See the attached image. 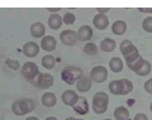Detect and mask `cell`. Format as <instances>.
Returning a JSON list of instances; mask_svg holds the SVG:
<instances>
[{
	"label": "cell",
	"mask_w": 152,
	"mask_h": 120,
	"mask_svg": "<svg viewBox=\"0 0 152 120\" xmlns=\"http://www.w3.org/2000/svg\"><path fill=\"white\" fill-rule=\"evenodd\" d=\"M35 106L36 104L33 100H31L29 97H26L13 102L12 105V110L15 116H23L25 114L32 112L35 109Z\"/></svg>",
	"instance_id": "6da1fadb"
},
{
	"label": "cell",
	"mask_w": 152,
	"mask_h": 120,
	"mask_svg": "<svg viewBox=\"0 0 152 120\" xmlns=\"http://www.w3.org/2000/svg\"><path fill=\"white\" fill-rule=\"evenodd\" d=\"M83 75L82 70L80 67L76 66H66L62 69L61 73V78L66 84L73 85L75 82L78 81Z\"/></svg>",
	"instance_id": "7a4b0ae2"
},
{
	"label": "cell",
	"mask_w": 152,
	"mask_h": 120,
	"mask_svg": "<svg viewBox=\"0 0 152 120\" xmlns=\"http://www.w3.org/2000/svg\"><path fill=\"white\" fill-rule=\"evenodd\" d=\"M109 105V97L104 92H97L94 96L92 100L93 111L96 114H102L106 113Z\"/></svg>",
	"instance_id": "3957f363"
},
{
	"label": "cell",
	"mask_w": 152,
	"mask_h": 120,
	"mask_svg": "<svg viewBox=\"0 0 152 120\" xmlns=\"http://www.w3.org/2000/svg\"><path fill=\"white\" fill-rule=\"evenodd\" d=\"M40 73L41 72L38 65L33 61L25 62L24 65L22 66V69H21V74H22L23 78L28 81H29L30 83H32L37 79Z\"/></svg>",
	"instance_id": "277c9868"
},
{
	"label": "cell",
	"mask_w": 152,
	"mask_h": 120,
	"mask_svg": "<svg viewBox=\"0 0 152 120\" xmlns=\"http://www.w3.org/2000/svg\"><path fill=\"white\" fill-rule=\"evenodd\" d=\"M54 83V77L48 73H40L39 76L31 84L37 86L41 89H48Z\"/></svg>",
	"instance_id": "5b68a950"
},
{
	"label": "cell",
	"mask_w": 152,
	"mask_h": 120,
	"mask_svg": "<svg viewBox=\"0 0 152 120\" xmlns=\"http://www.w3.org/2000/svg\"><path fill=\"white\" fill-rule=\"evenodd\" d=\"M90 78L93 81L96 83H102L108 79V70L102 65H96L93 67L90 72Z\"/></svg>",
	"instance_id": "8992f818"
},
{
	"label": "cell",
	"mask_w": 152,
	"mask_h": 120,
	"mask_svg": "<svg viewBox=\"0 0 152 120\" xmlns=\"http://www.w3.org/2000/svg\"><path fill=\"white\" fill-rule=\"evenodd\" d=\"M60 39L65 45H74L77 41V33L74 30L65 29L61 32Z\"/></svg>",
	"instance_id": "52a82bcc"
},
{
	"label": "cell",
	"mask_w": 152,
	"mask_h": 120,
	"mask_svg": "<svg viewBox=\"0 0 152 120\" xmlns=\"http://www.w3.org/2000/svg\"><path fill=\"white\" fill-rule=\"evenodd\" d=\"M125 60H126V62H127L128 67L133 72H135L136 70H137L139 67L143 64V62L145 61L144 58L140 55V53L134 54V55L130 56Z\"/></svg>",
	"instance_id": "ba28073f"
},
{
	"label": "cell",
	"mask_w": 152,
	"mask_h": 120,
	"mask_svg": "<svg viewBox=\"0 0 152 120\" xmlns=\"http://www.w3.org/2000/svg\"><path fill=\"white\" fill-rule=\"evenodd\" d=\"M119 48H120V52L124 56V58H127V57L136 53V52H139L138 48L129 40H124L121 43V45H120Z\"/></svg>",
	"instance_id": "9c48e42d"
},
{
	"label": "cell",
	"mask_w": 152,
	"mask_h": 120,
	"mask_svg": "<svg viewBox=\"0 0 152 120\" xmlns=\"http://www.w3.org/2000/svg\"><path fill=\"white\" fill-rule=\"evenodd\" d=\"M80 97L73 90H65L61 95V100L67 106H74L77 102Z\"/></svg>",
	"instance_id": "30bf717a"
},
{
	"label": "cell",
	"mask_w": 152,
	"mask_h": 120,
	"mask_svg": "<svg viewBox=\"0 0 152 120\" xmlns=\"http://www.w3.org/2000/svg\"><path fill=\"white\" fill-rule=\"evenodd\" d=\"M40 51V46L35 42H28L23 46V53L28 58H33L38 55Z\"/></svg>",
	"instance_id": "8fae6325"
},
{
	"label": "cell",
	"mask_w": 152,
	"mask_h": 120,
	"mask_svg": "<svg viewBox=\"0 0 152 120\" xmlns=\"http://www.w3.org/2000/svg\"><path fill=\"white\" fill-rule=\"evenodd\" d=\"M93 24L97 29L104 30L109 26V18L106 14H101V13L96 14L93 19Z\"/></svg>",
	"instance_id": "7c38bea8"
},
{
	"label": "cell",
	"mask_w": 152,
	"mask_h": 120,
	"mask_svg": "<svg viewBox=\"0 0 152 120\" xmlns=\"http://www.w3.org/2000/svg\"><path fill=\"white\" fill-rule=\"evenodd\" d=\"M73 109H74V111L80 114V116H85V114L88 113L89 112V104H88V100H86L85 97H80L78 98L77 102L75 104L74 106H73Z\"/></svg>",
	"instance_id": "4fadbf2b"
},
{
	"label": "cell",
	"mask_w": 152,
	"mask_h": 120,
	"mask_svg": "<svg viewBox=\"0 0 152 120\" xmlns=\"http://www.w3.org/2000/svg\"><path fill=\"white\" fill-rule=\"evenodd\" d=\"M133 90L132 82L128 79L118 80V93L119 96H126Z\"/></svg>",
	"instance_id": "5bb4252c"
},
{
	"label": "cell",
	"mask_w": 152,
	"mask_h": 120,
	"mask_svg": "<svg viewBox=\"0 0 152 120\" xmlns=\"http://www.w3.org/2000/svg\"><path fill=\"white\" fill-rule=\"evenodd\" d=\"M56 46H57V41L55 37H53V36H51V35L43 37V39L41 41V48L45 51L51 52L55 50Z\"/></svg>",
	"instance_id": "9a60e30c"
},
{
	"label": "cell",
	"mask_w": 152,
	"mask_h": 120,
	"mask_svg": "<svg viewBox=\"0 0 152 120\" xmlns=\"http://www.w3.org/2000/svg\"><path fill=\"white\" fill-rule=\"evenodd\" d=\"M93 37V29L90 26L84 25L77 30V39L81 42L90 41Z\"/></svg>",
	"instance_id": "2e32d148"
},
{
	"label": "cell",
	"mask_w": 152,
	"mask_h": 120,
	"mask_svg": "<svg viewBox=\"0 0 152 120\" xmlns=\"http://www.w3.org/2000/svg\"><path fill=\"white\" fill-rule=\"evenodd\" d=\"M41 102L45 107L51 108L56 105L57 103V97L56 95L52 92H46L45 93L41 98Z\"/></svg>",
	"instance_id": "e0dca14e"
},
{
	"label": "cell",
	"mask_w": 152,
	"mask_h": 120,
	"mask_svg": "<svg viewBox=\"0 0 152 120\" xmlns=\"http://www.w3.org/2000/svg\"><path fill=\"white\" fill-rule=\"evenodd\" d=\"M45 33V28L43 23L36 22L30 26V34L34 38H40L43 37Z\"/></svg>",
	"instance_id": "ac0fdd59"
},
{
	"label": "cell",
	"mask_w": 152,
	"mask_h": 120,
	"mask_svg": "<svg viewBox=\"0 0 152 120\" xmlns=\"http://www.w3.org/2000/svg\"><path fill=\"white\" fill-rule=\"evenodd\" d=\"M48 22L49 28L51 29L57 30V29H59L61 27L62 22H64V19H62V17L61 16V15H59V14L52 13V14L49 15Z\"/></svg>",
	"instance_id": "d6986e66"
},
{
	"label": "cell",
	"mask_w": 152,
	"mask_h": 120,
	"mask_svg": "<svg viewBox=\"0 0 152 120\" xmlns=\"http://www.w3.org/2000/svg\"><path fill=\"white\" fill-rule=\"evenodd\" d=\"M92 88V80L87 77H82L77 82V89L80 93H86Z\"/></svg>",
	"instance_id": "ffe728a7"
},
{
	"label": "cell",
	"mask_w": 152,
	"mask_h": 120,
	"mask_svg": "<svg viewBox=\"0 0 152 120\" xmlns=\"http://www.w3.org/2000/svg\"><path fill=\"white\" fill-rule=\"evenodd\" d=\"M127 30V24L123 20H117L112 26V31L115 35H123Z\"/></svg>",
	"instance_id": "44dd1931"
},
{
	"label": "cell",
	"mask_w": 152,
	"mask_h": 120,
	"mask_svg": "<svg viewBox=\"0 0 152 120\" xmlns=\"http://www.w3.org/2000/svg\"><path fill=\"white\" fill-rule=\"evenodd\" d=\"M109 66L113 72L120 73L123 70V67H124L123 61L121 60V58H119V57H113V58H112L111 61H110Z\"/></svg>",
	"instance_id": "7402d4cb"
},
{
	"label": "cell",
	"mask_w": 152,
	"mask_h": 120,
	"mask_svg": "<svg viewBox=\"0 0 152 120\" xmlns=\"http://www.w3.org/2000/svg\"><path fill=\"white\" fill-rule=\"evenodd\" d=\"M116 48L115 41L111 38H105L100 42V48L104 52H112Z\"/></svg>",
	"instance_id": "603a6c76"
},
{
	"label": "cell",
	"mask_w": 152,
	"mask_h": 120,
	"mask_svg": "<svg viewBox=\"0 0 152 120\" xmlns=\"http://www.w3.org/2000/svg\"><path fill=\"white\" fill-rule=\"evenodd\" d=\"M113 116L116 120H128L129 117V112L126 107H117L113 112Z\"/></svg>",
	"instance_id": "cb8c5ba5"
},
{
	"label": "cell",
	"mask_w": 152,
	"mask_h": 120,
	"mask_svg": "<svg viewBox=\"0 0 152 120\" xmlns=\"http://www.w3.org/2000/svg\"><path fill=\"white\" fill-rule=\"evenodd\" d=\"M151 71V64L148 61H145L143 62V64L141 65L139 68L135 71V73L137 74L138 76H141V77H145V76H148L149 75V73Z\"/></svg>",
	"instance_id": "d4e9b609"
},
{
	"label": "cell",
	"mask_w": 152,
	"mask_h": 120,
	"mask_svg": "<svg viewBox=\"0 0 152 120\" xmlns=\"http://www.w3.org/2000/svg\"><path fill=\"white\" fill-rule=\"evenodd\" d=\"M56 61L54 56L52 55H45L42 58V65H43L45 69H52L55 67Z\"/></svg>",
	"instance_id": "484cf974"
},
{
	"label": "cell",
	"mask_w": 152,
	"mask_h": 120,
	"mask_svg": "<svg viewBox=\"0 0 152 120\" xmlns=\"http://www.w3.org/2000/svg\"><path fill=\"white\" fill-rule=\"evenodd\" d=\"M97 46L94 43H87L84 48H83V52L89 56H94L97 54Z\"/></svg>",
	"instance_id": "4316f807"
},
{
	"label": "cell",
	"mask_w": 152,
	"mask_h": 120,
	"mask_svg": "<svg viewBox=\"0 0 152 120\" xmlns=\"http://www.w3.org/2000/svg\"><path fill=\"white\" fill-rule=\"evenodd\" d=\"M142 26L145 31L148 33H152V16L145 17L143 21Z\"/></svg>",
	"instance_id": "83f0119b"
},
{
	"label": "cell",
	"mask_w": 152,
	"mask_h": 120,
	"mask_svg": "<svg viewBox=\"0 0 152 120\" xmlns=\"http://www.w3.org/2000/svg\"><path fill=\"white\" fill-rule=\"evenodd\" d=\"M62 19H64V23L65 25H73L76 22V16H75V14L72 12H66L64 15Z\"/></svg>",
	"instance_id": "f1b7e54d"
},
{
	"label": "cell",
	"mask_w": 152,
	"mask_h": 120,
	"mask_svg": "<svg viewBox=\"0 0 152 120\" xmlns=\"http://www.w3.org/2000/svg\"><path fill=\"white\" fill-rule=\"evenodd\" d=\"M109 90L113 94V95L119 96V93H118V80H113L112 82H110Z\"/></svg>",
	"instance_id": "f546056e"
},
{
	"label": "cell",
	"mask_w": 152,
	"mask_h": 120,
	"mask_svg": "<svg viewBox=\"0 0 152 120\" xmlns=\"http://www.w3.org/2000/svg\"><path fill=\"white\" fill-rule=\"evenodd\" d=\"M6 64L7 65L10 67V68H12L13 70H18L19 69V67H20V64H19V61H15V60H7L6 61Z\"/></svg>",
	"instance_id": "4dcf8cb0"
},
{
	"label": "cell",
	"mask_w": 152,
	"mask_h": 120,
	"mask_svg": "<svg viewBox=\"0 0 152 120\" xmlns=\"http://www.w3.org/2000/svg\"><path fill=\"white\" fill-rule=\"evenodd\" d=\"M144 89L145 90V92H148V94H152V78L145 82Z\"/></svg>",
	"instance_id": "1f68e13d"
},
{
	"label": "cell",
	"mask_w": 152,
	"mask_h": 120,
	"mask_svg": "<svg viewBox=\"0 0 152 120\" xmlns=\"http://www.w3.org/2000/svg\"><path fill=\"white\" fill-rule=\"evenodd\" d=\"M133 120H148V116H146L145 113H140L136 114Z\"/></svg>",
	"instance_id": "d6a6232c"
},
{
	"label": "cell",
	"mask_w": 152,
	"mask_h": 120,
	"mask_svg": "<svg viewBox=\"0 0 152 120\" xmlns=\"http://www.w3.org/2000/svg\"><path fill=\"white\" fill-rule=\"evenodd\" d=\"M139 12H144V13H151L152 14V8H139Z\"/></svg>",
	"instance_id": "836d02e7"
},
{
	"label": "cell",
	"mask_w": 152,
	"mask_h": 120,
	"mask_svg": "<svg viewBox=\"0 0 152 120\" xmlns=\"http://www.w3.org/2000/svg\"><path fill=\"white\" fill-rule=\"evenodd\" d=\"M96 10L99 12V13H101V14H105L106 12H108L110 9L109 8H96Z\"/></svg>",
	"instance_id": "e575fe53"
},
{
	"label": "cell",
	"mask_w": 152,
	"mask_h": 120,
	"mask_svg": "<svg viewBox=\"0 0 152 120\" xmlns=\"http://www.w3.org/2000/svg\"><path fill=\"white\" fill-rule=\"evenodd\" d=\"M48 10L50 12H53V13H56L58 12H60L61 10V8H48Z\"/></svg>",
	"instance_id": "d590c367"
},
{
	"label": "cell",
	"mask_w": 152,
	"mask_h": 120,
	"mask_svg": "<svg viewBox=\"0 0 152 120\" xmlns=\"http://www.w3.org/2000/svg\"><path fill=\"white\" fill-rule=\"evenodd\" d=\"M26 120H39L37 117H35V116H29V117H28Z\"/></svg>",
	"instance_id": "8d00e7d4"
},
{
	"label": "cell",
	"mask_w": 152,
	"mask_h": 120,
	"mask_svg": "<svg viewBox=\"0 0 152 120\" xmlns=\"http://www.w3.org/2000/svg\"><path fill=\"white\" fill-rule=\"evenodd\" d=\"M45 120H58V119L54 116H48V118H45Z\"/></svg>",
	"instance_id": "74e56055"
},
{
	"label": "cell",
	"mask_w": 152,
	"mask_h": 120,
	"mask_svg": "<svg viewBox=\"0 0 152 120\" xmlns=\"http://www.w3.org/2000/svg\"><path fill=\"white\" fill-rule=\"evenodd\" d=\"M65 120H77L75 117H68V118H66Z\"/></svg>",
	"instance_id": "f35d334b"
},
{
	"label": "cell",
	"mask_w": 152,
	"mask_h": 120,
	"mask_svg": "<svg viewBox=\"0 0 152 120\" xmlns=\"http://www.w3.org/2000/svg\"><path fill=\"white\" fill-rule=\"evenodd\" d=\"M150 111L152 112V102L150 103Z\"/></svg>",
	"instance_id": "ab89813d"
},
{
	"label": "cell",
	"mask_w": 152,
	"mask_h": 120,
	"mask_svg": "<svg viewBox=\"0 0 152 120\" xmlns=\"http://www.w3.org/2000/svg\"><path fill=\"white\" fill-rule=\"evenodd\" d=\"M103 120H112V119H110V118H107V119H103Z\"/></svg>",
	"instance_id": "60d3db41"
},
{
	"label": "cell",
	"mask_w": 152,
	"mask_h": 120,
	"mask_svg": "<svg viewBox=\"0 0 152 120\" xmlns=\"http://www.w3.org/2000/svg\"><path fill=\"white\" fill-rule=\"evenodd\" d=\"M77 120H84V119H77Z\"/></svg>",
	"instance_id": "b9f144b4"
}]
</instances>
